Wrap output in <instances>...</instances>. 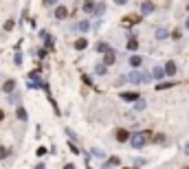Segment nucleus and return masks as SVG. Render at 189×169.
I'll return each mask as SVG.
<instances>
[{
	"mask_svg": "<svg viewBox=\"0 0 189 169\" xmlns=\"http://www.w3.org/2000/svg\"><path fill=\"white\" fill-rule=\"evenodd\" d=\"M147 138H150L147 134H134L130 143H132V147H136V150H141V147H143V145L147 143Z\"/></svg>",
	"mask_w": 189,
	"mask_h": 169,
	"instance_id": "nucleus-1",
	"label": "nucleus"
},
{
	"mask_svg": "<svg viewBox=\"0 0 189 169\" xmlns=\"http://www.w3.org/2000/svg\"><path fill=\"white\" fill-rule=\"evenodd\" d=\"M150 77H152L150 72H145V75H141V72H136V70H132L130 75H128V79H130L132 84H141V81H147Z\"/></svg>",
	"mask_w": 189,
	"mask_h": 169,
	"instance_id": "nucleus-2",
	"label": "nucleus"
},
{
	"mask_svg": "<svg viewBox=\"0 0 189 169\" xmlns=\"http://www.w3.org/2000/svg\"><path fill=\"white\" fill-rule=\"evenodd\" d=\"M121 99L123 101H138V94L136 92H121Z\"/></svg>",
	"mask_w": 189,
	"mask_h": 169,
	"instance_id": "nucleus-3",
	"label": "nucleus"
},
{
	"mask_svg": "<svg viewBox=\"0 0 189 169\" xmlns=\"http://www.w3.org/2000/svg\"><path fill=\"white\" fill-rule=\"evenodd\" d=\"M128 138H132L128 130H116V141H121V143H123V141H128Z\"/></svg>",
	"mask_w": 189,
	"mask_h": 169,
	"instance_id": "nucleus-4",
	"label": "nucleus"
},
{
	"mask_svg": "<svg viewBox=\"0 0 189 169\" xmlns=\"http://www.w3.org/2000/svg\"><path fill=\"white\" fill-rule=\"evenodd\" d=\"M154 11V5L152 2H143V5H141V13H143V15H150Z\"/></svg>",
	"mask_w": 189,
	"mask_h": 169,
	"instance_id": "nucleus-5",
	"label": "nucleus"
},
{
	"mask_svg": "<svg viewBox=\"0 0 189 169\" xmlns=\"http://www.w3.org/2000/svg\"><path fill=\"white\" fill-rule=\"evenodd\" d=\"M66 13H68V11H66V7H62V5L55 9V18H57V20H64V18H66Z\"/></svg>",
	"mask_w": 189,
	"mask_h": 169,
	"instance_id": "nucleus-6",
	"label": "nucleus"
},
{
	"mask_svg": "<svg viewBox=\"0 0 189 169\" xmlns=\"http://www.w3.org/2000/svg\"><path fill=\"white\" fill-rule=\"evenodd\" d=\"M165 72H167V75H176V64L167 62V64H165Z\"/></svg>",
	"mask_w": 189,
	"mask_h": 169,
	"instance_id": "nucleus-7",
	"label": "nucleus"
},
{
	"mask_svg": "<svg viewBox=\"0 0 189 169\" xmlns=\"http://www.w3.org/2000/svg\"><path fill=\"white\" fill-rule=\"evenodd\" d=\"M13 88H15V81H13V79L5 81V86H2V90H5V92H13Z\"/></svg>",
	"mask_w": 189,
	"mask_h": 169,
	"instance_id": "nucleus-8",
	"label": "nucleus"
},
{
	"mask_svg": "<svg viewBox=\"0 0 189 169\" xmlns=\"http://www.w3.org/2000/svg\"><path fill=\"white\" fill-rule=\"evenodd\" d=\"M116 165H121V158H119V156H114V158L106 160V167H116Z\"/></svg>",
	"mask_w": 189,
	"mask_h": 169,
	"instance_id": "nucleus-9",
	"label": "nucleus"
},
{
	"mask_svg": "<svg viewBox=\"0 0 189 169\" xmlns=\"http://www.w3.org/2000/svg\"><path fill=\"white\" fill-rule=\"evenodd\" d=\"M86 46H88V42H86L84 37H79V40L75 42V48H79V51H84V48H86Z\"/></svg>",
	"mask_w": 189,
	"mask_h": 169,
	"instance_id": "nucleus-10",
	"label": "nucleus"
},
{
	"mask_svg": "<svg viewBox=\"0 0 189 169\" xmlns=\"http://www.w3.org/2000/svg\"><path fill=\"white\" fill-rule=\"evenodd\" d=\"M141 64H143V59H141L138 55H132L130 57V66H141Z\"/></svg>",
	"mask_w": 189,
	"mask_h": 169,
	"instance_id": "nucleus-11",
	"label": "nucleus"
},
{
	"mask_svg": "<svg viewBox=\"0 0 189 169\" xmlns=\"http://www.w3.org/2000/svg\"><path fill=\"white\" fill-rule=\"evenodd\" d=\"M106 66L108 64H97L94 66V72H97V75H106Z\"/></svg>",
	"mask_w": 189,
	"mask_h": 169,
	"instance_id": "nucleus-12",
	"label": "nucleus"
},
{
	"mask_svg": "<svg viewBox=\"0 0 189 169\" xmlns=\"http://www.w3.org/2000/svg\"><path fill=\"white\" fill-rule=\"evenodd\" d=\"M114 59H116V55H114L112 51H108V53H106V64H114Z\"/></svg>",
	"mask_w": 189,
	"mask_h": 169,
	"instance_id": "nucleus-13",
	"label": "nucleus"
},
{
	"mask_svg": "<svg viewBox=\"0 0 189 169\" xmlns=\"http://www.w3.org/2000/svg\"><path fill=\"white\" fill-rule=\"evenodd\" d=\"M152 75H154V77H156V79H160V77H163V75H165V70H163V68H158V66H156V68H154V70H152Z\"/></svg>",
	"mask_w": 189,
	"mask_h": 169,
	"instance_id": "nucleus-14",
	"label": "nucleus"
},
{
	"mask_svg": "<svg viewBox=\"0 0 189 169\" xmlns=\"http://www.w3.org/2000/svg\"><path fill=\"white\" fill-rule=\"evenodd\" d=\"M103 9H106V7H103V2H97V5H94V15H101V13H103Z\"/></svg>",
	"mask_w": 189,
	"mask_h": 169,
	"instance_id": "nucleus-15",
	"label": "nucleus"
},
{
	"mask_svg": "<svg viewBox=\"0 0 189 169\" xmlns=\"http://www.w3.org/2000/svg\"><path fill=\"white\" fill-rule=\"evenodd\" d=\"M128 51H136V40H134V35L128 40Z\"/></svg>",
	"mask_w": 189,
	"mask_h": 169,
	"instance_id": "nucleus-16",
	"label": "nucleus"
},
{
	"mask_svg": "<svg viewBox=\"0 0 189 169\" xmlns=\"http://www.w3.org/2000/svg\"><path fill=\"white\" fill-rule=\"evenodd\" d=\"M42 37H44V42H46V51H51V37H49V33L42 31Z\"/></svg>",
	"mask_w": 189,
	"mask_h": 169,
	"instance_id": "nucleus-17",
	"label": "nucleus"
},
{
	"mask_svg": "<svg viewBox=\"0 0 189 169\" xmlns=\"http://www.w3.org/2000/svg\"><path fill=\"white\" fill-rule=\"evenodd\" d=\"M18 119L20 121H27V110L24 108H18Z\"/></svg>",
	"mask_w": 189,
	"mask_h": 169,
	"instance_id": "nucleus-18",
	"label": "nucleus"
},
{
	"mask_svg": "<svg viewBox=\"0 0 189 169\" xmlns=\"http://www.w3.org/2000/svg\"><path fill=\"white\" fill-rule=\"evenodd\" d=\"M165 37H167V31H165V29H158V31H156V40H165Z\"/></svg>",
	"mask_w": 189,
	"mask_h": 169,
	"instance_id": "nucleus-19",
	"label": "nucleus"
},
{
	"mask_svg": "<svg viewBox=\"0 0 189 169\" xmlns=\"http://www.w3.org/2000/svg\"><path fill=\"white\" fill-rule=\"evenodd\" d=\"M172 86H174L172 81H160V84H158L156 88H158V90H165V88H172Z\"/></svg>",
	"mask_w": 189,
	"mask_h": 169,
	"instance_id": "nucleus-20",
	"label": "nucleus"
},
{
	"mask_svg": "<svg viewBox=\"0 0 189 169\" xmlns=\"http://www.w3.org/2000/svg\"><path fill=\"white\" fill-rule=\"evenodd\" d=\"M84 9H86L88 13H90V11H94V2H92V0H88V2L84 5Z\"/></svg>",
	"mask_w": 189,
	"mask_h": 169,
	"instance_id": "nucleus-21",
	"label": "nucleus"
},
{
	"mask_svg": "<svg viewBox=\"0 0 189 169\" xmlns=\"http://www.w3.org/2000/svg\"><path fill=\"white\" fill-rule=\"evenodd\" d=\"M77 27H79V31H88V27H90V24H88L86 20H81V22L77 24Z\"/></svg>",
	"mask_w": 189,
	"mask_h": 169,
	"instance_id": "nucleus-22",
	"label": "nucleus"
},
{
	"mask_svg": "<svg viewBox=\"0 0 189 169\" xmlns=\"http://www.w3.org/2000/svg\"><path fill=\"white\" fill-rule=\"evenodd\" d=\"M92 156H94V158H103V152H101V150H94V147H92Z\"/></svg>",
	"mask_w": 189,
	"mask_h": 169,
	"instance_id": "nucleus-23",
	"label": "nucleus"
},
{
	"mask_svg": "<svg viewBox=\"0 0 189 169\" xmlns=\"http://www.w3.org/2000/svg\"><path fill=\"white\" fill-rule=\"evenodd\" d=\"M134 108H136V110H143V108H145V101H143V99H138V101H136V106H134Z\"/></svg>",
	"mask_w": 189,
	"mask_h": 169,
	"instance_id": "nucleus-24",
	"label": "nucleus"
},
{
	"mask_svg": "<svg viewBox=\"0 0 189 169\" xmlns=\"http://www.w3.org/2000/svg\"><path fill=\"white\" fill-rule=\"evenodd\" d=\"M97 51H99V53H106L108 46H106V44H97Z\"/></svg>",
	"mask_w": 189,
	"mask_h": 169,
	"instance_id": "nucleus-25",
	"label": "nucleus"
},
{
	"mask_svg": "<svg viewBox=\"0 0 189 169\" xmlns=\"http://www.w3.org/2000/svg\"><path fill=\"white\" fill-rule=\"evenodd\" d=\"M15 64H18V66L22 64V53H15Z\"/></svg>",
	"mask_w": 189,
	"mask_h": 169,
	"instance_id": "nucleus-26",
	"label": "nucleus"
},
{
	"mask_svg": "<svg viewBox=\"0 0 189 169\" xmlns=\"http://www.w3.org/2000/svg\"><path fill=\"white\" fill-rule=\"evenodd\" d=\"M7 154H9V152H7L5 147H0V158H7Z\"/></svg>",
	"mask_w": 189,
	"mask_h": 169,
	"instance_id": "nucleus-27",
	"label": "nucleus"
},
{
	"mask_svg": "<svg viewBox=\"0 0 189 169\" xmlns=\"http://www.w3.org/2000/svg\"><path fill=\"white\" fill-rule=\"evenodd\" d=\"M182 150H185V154L189 156V143H185V147H182Z\"/></svg>",
	"mask_w": 189,
	"mask_h": 169,
	"instance_id": "nucleus-28",
	"label": "nucleus"
},
{
	"mask_svg": "<svg viewBox=\"0 0 189 169\" xmlns=\"http://www.w3.org/2000/svg\"><path fill=\"white\" fill-rule=\"evenodd\" d=\"M114 2H116V5H125V2H128V0H114Z\"/></svg>",
	"mask_w": 189,
	"mask_h": 169,
	"instance_id": "nucleus-29",
	"label": "nucleus"
},
{
	"mask_svg": "<svg viewBox=\"0 0 189 169\" xmlns=\"http://www.w3.org/2000/svg\"><path fill=\"white\" fill-rule=\"evenodd\" d=\"M44 2H46V5H55V2H57V0H44Z\"/></svg>",
	"mask_w": 189,
	"mask_h": 169,
	"instance_id": "nucleus-30",
	"label": "nucleus"
},
{
	"mask_svg": "<svg viewBox=\"0 0 189 169\" xmlns=\"http://www.w3.org/2000/svg\"><path fill=\"white\" fill-rule=\"evenodd\" d=\"M64 169H75V165H66V167H64Z\"/></svg>",
	"mask_w": 189,
	"mask_h": 169,
	"instance_id": "nucleus-31",
	"label": "nucleus"
},
{
	"mask_svg": "<svg viewBox=\"0 0 189 169\" xmlns=\"http://www.w3.org/2000/svg\"><path fill=\"white\" fill-rule=\"evenodd\" d=\"M2 119H5V114H2V110H0V121H2Z\"/></svg>",
	"mask_w": 189,
	"mask_h": 169,
	"instance_id": "nucleus-32",
	"label": "nucleus"
},
{
	"mask_svg": "<svg viewBox=\"0 0 189 169\" xmlns=\"http://www.w3.org/2000/svg\"><path fill=\"white\" fill-rule=\"evenodd\" d=\"M185 27H187V29H189V18H187V22H185Z\"/></svg>",
	"mask_w": 189,
	"mask_h": 169,
	"instance_id": "nucleus-33",
	"label": "nucleus"
},
{
	"mask_svg": "<svg viewBox=\"0 0 189 169\" xmlns=\"http://www.w3.org/2000/svg\"><path fill=\"white\" fill-rule=\"evenodd\" d=\"M123 169H130V167H123Z\"/></svg>",
	"mask_w": 189,
	"mask_h": 169,
	"instance_id": "nucleus-34",
	"label": "nucleus"
}]
</instances>
